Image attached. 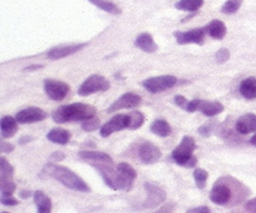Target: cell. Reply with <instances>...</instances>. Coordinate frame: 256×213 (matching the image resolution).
<instances>
[{
    "instance_id": "52a82bcc",
    "label": "cell",
    "mask_w": 256,
    "mask_h": 213,
    "mask_svg": "<svg viewBox=\"0 0 256 213\" xmlns=\"http://www.w3.org/2000/svg\"><path fill=\"white\" fill-rule=\"evenodd\" d=\"M141 84L150 93L158 94L174 88L178 84V78L172 76V75H161V76L148 78V79L144 80Z\"/></svg>"
},
{
    "instance_id": "7bdbcfd3",
    "label": "cell",
    "mask_w": 256,
    "mask_h": 213,
    "mask_svg": "<svg viewBox=\"0 0 256 213\" xmlns=\"http://www.w3.org/2000/svg\"><path fill=\"white\" fill-rule=\"evenodd\" d=\"M62 158H65V155H64V154H61V152H54V154H52L51 155V160L52 162H61V160H62Z\"/></svg>"
},
{
    "instance_id": "277c9868",
    "label": "cell",
    "mask_w": 256,
    "mask_h": 213,
    "mask_svg": "<svg viewBox=\"0 0 256 213\" xmlns=\"http://www.w3.org/2000/svg\"><path fill=\"white\" fill-rule=\"evenodd\" d=\"M196 148V140L190 136H184L180 141L179 146L175 148L172 152V162L179 166L184 168H193L198 162V158L193 155Z\"/></svg>"
},
{
    "instance_id": "ab89813d",
    "label": "cell",
    "mask_w": 256,
    "mask_h": 213,
    "mask_svg": "<svg viewBox=\"0 0 256 213\" xmlns=\"http://www.w3.org/2000/svg\"><path fill=\"white\" fill-rule=\"evenodd\" d=\"M186 213H212V210H210V208L207 207V206H199V207L190 208V210H188Z\"/></svg>"
},
{
    "instance_id": "f35d334b",
    "label": "cell",
    "mask_w": 256,
    "mask_h": 213,
    "mask_svg": "<svg viewBox=\"0 0 256 213\" xmlns=\"http://www.w3.org/2000/svg\"><path fill=\"white\" fill-rule=\"evenodd\" d=\"M2 204L6 206V207H14V206L18 204V200H16L13 196H9V197H2Z\"/></svg>"
},
{
    "instance_id": "3957f363",
    "label": "cell",
    "mask_w": 256,
    "mask_h": 213,
    "mask_svg": "<svg viewBox=\"0 0 256 213\" xmlns=\"http://www.w3.org/2000/svg\"><path fill=\"white\" fill-rule=\"evenodd\" d=\"M96 116V106L85 103H72L58 108L52 114V120L61 124V123L68 122H82V120L93 118Z\"/></svg>"
},
{
    "instance_id": "7a4b0ae2",
    "label": "cell",
    "mask_w": 256,
    "mask_h": 213,
    "mask_svg": "<svg viewBox=\"0 0 256 213\" xmlns=\"http://www.w3.org/2000/svg\"><path fill=\"white\" fill-rule=\"evenodd\" d=\"M44 175L52 178L54 180H58L66 188L72 189V190L82 192V193H89L90 186L85 183L84 179L79 176L76 172L70 170L66 166H61L58 164H47L42 170Z\"/></svg>"
},
{
    "instance_id": "7c38bea8",
    "label": "cell",
    "mask_w": 256,
    "mask_h": 213,
    "mask_svg": "<svg viewBox=\"0 0 256 213\" xmlns=\"http://www.w3.org/2000/svg\"><path fill=\"white\" fill-rule=\"evenodd\" d=\"M175 40L179 44H203L206 37V28H194L186 32H175Z\"/></svg>"
},
{
    "instance_id": "30bf717a",
    "label": "cell",
    "mask_w": 256,
    "mask_h": 213,
    "mask_svg": "<svg viewBox=\"0 0 256 213\" xmlns=\"http://www.w3.org/2000/svg\"><path fill=\"white\" fill-rule=\"evenodd\" d=\"M142 98L136 93H124L123 96H120V98L116 102H113V104L109 106V108L106 110L108 113L112 112H118V110H134L137 108L138 106H141Z\"/></svg>"
},
{
    "instance_id": "f6af8a7d",
    "label": "cell",
    "mask_w": 256,
    "mask_h": 213,
    "mask_svg": "<svg viewBox=\"0 0 256 213\" xmlns=\"http://www.w3.org/2000/svg\"><path fill=\"white\" fill-rule=\"evenodd\" d=\"M44 68L42 65H30V66H28V68H26L24 70L26 71H34V70H40V68Z\"/></svg>"
},
{
    "instance_id": "7dc6e473",
    "label": "cell",
    "mask_w": 256,
    "mask_h": 213,
    "mask_svg": "<svg viewBox=\"0 0 256 213\" xmlns=\"http://www.w3.org/2000/svg\"><path fill=\"white\" fill-rule=\"evenodd\" d=\"M250 144H251V145H252V146H255V148H256V134H254L252 137H251V140H250Z\"/></svg>"
},
{
    "instance_id": "f546056e",
    "label": "cell",
    "mask_w": 256,
    "mask_h": 213,
    "mask_svg": "<svg viewBox=\"0 0 256 213\" xmlns=\"http://www.w3.org/2000/svg\"><path fill=\"white\" fill-rule=\"evenodd\" d=\"M128 117H130V126L128 130H138L140 127L144 126V114L140 110H134V112L128 113Z\"/></svg>"
},
{
    "instance_id": "7402d4cb",
    "label": "cell",
    "mask_w": 256,
    "mask_h": 213,
    "mask_svg": "<svg viewBox=\"0 0 256 213\" xmlns=\"http://www.w3.org/2000/svg\"><path fill=\"white\" fill-rule=\"evenodd\" d=\"M137 47L140 50H142L144 52H148V54H152V52L158 51V44L154 41L152 36L148 34V33H142L136 38V42H134Z\"/></svg>"
},
{
    "instance_id": "cb8c5ba5",
    "label": "cell",
    "mask_w": 256,
    "mask_h": 213,
    "mask_svg": "<svg viewBox=\"0 0 256 213\" xmlns=\"http://www.w3.org/2000/svg\"><path fill=\"white\" fill-rule=\"evenodd\" d=\"M47 140L56 145H66L71 138V134L65 128H52L47 134Z\"/></svg>"
},
{
    "instance_id": "4dcf8cb0",
    "label": "cell",
    "mask_w": 256,
    "mask_h": 213,
    "mask_svg": "<svg viewBox=\"0 0 256 213\" xmlns=\"http://www.w3.org/2000/svg\"><path fill=\"white\" fill-rule=\"evenodd\" d=\"M193 176H194V180H196V186H198L199 189H204L206 186H207V180H208L207 170L202 169V168H196V169H194L193 172Z\"/></svg>"
},
{
    "instance_id": "ba28073f",
    "label": "cell",
    "mask_w": 256,
    "mask_h": 213,
    "mask_svg": "<svg viewBox=\"0 0 256 213\" xmlns=\"http://www.w3.org/2000/svg\"><path fill=\"white\" fill-rule=\"evenodd\" d=\"M144 189H146V194L148 197L144 202V208L148 210H154V208L158 207L166 200V192L160 186L155 183H144Z\"/></svg>"
},
{
    "instance_id": "5bb4252c",
    "label": "cell",
    "mask_w": 256,
    "mask_h": 213,
    "mask_svg": "<svg viewBox=\"0 0 256 213\" xmlns=\"http://www.w3.org/2000/svg\"><path fill=\"white\" fill-rule=\"evenodd\" d=\"M16 118L20 124H30V123L41 122V120H46L47 113L37 106H28L16 113Z\"/></svg>"
},
{
    "instance_id": "5b68a950",
    "label": "cell",
    "mask_w": 256,
    "mask_h": 213,
    "mask_svg": "<svg viewBox=\"0 0 256 213\" xmlns=\"http://www.w3.org/2000/svg\"><path fill=\"white\" fill-rule=\"evenodd\" d=\"M94 168L99 172L100 176L103 178L104 183L112 188L113 190H130L132 188L127 182L122 178L120 172L113 166H109L108 164H94Z\"/></svg>"
},
{
    "instance_id": "b9f144b4",
    "label": "cell",
    "mask_w": 256,
    "mask_h": 213,
    "mask_svg": "<svg viewBox=\"0 0 256 213\" xmlns=\"http://www.w3.org/2000/svg\"><path fill=\"white\" fill-rule=\"evenodd\" d=\"M14 151V146L12 144H8V142H2V152L4 154H9Z\"/></svg>"
},
{
    "instance_id": "bcb514c9",
    "label": "cell",
    "mask_w": 256,
    "mask_h": 213,
    "mask_svg": "<svg viewBox=\"0 0 256 213\" xmlns=\"http://www.w3.org/2000/svg\"><path fill=\"white\" fill-rule=\"evenodd\" d=\"M33 140V137L30 136H26V137H22V138L20 140V144H22V145H24V144H27V142H30Z\"/></svg>"
},
{
    "instance_id": "484cf974",
    "label": "cell",
    "mask_w": 256,
    "mask_h": 213,
    "mask_svg": "<svg viewBox=\"0 0 256 213\" xmlns=\"http://www.w3.org/2000/svg\"><path fill=\"white\" fill-rule=\"evenodd\" d=\"M117 170L120 172V174L122 175L123 179H124L130 186H134V182L136 180L137 178V172L131 165L127 164V162H120V164L117 165Z\"/></svg>"
},
{
    "instance_id": "ee69618b",
    "label": "cell",
    "mask_w": 256,
    "mask_h": 213,
    "mask_svg": "<svg viewBox=\"0 0 256 213\" xmlns=\"http://www.w3.org/2000/svg\"><path fill=\"white\" fill-rule=\"evenodd\" d=\"M30 190H20V197L22 198V200H27V198H30Z\"/></svg>"
},
{
    "instance_id": "ac0fdd59",
    "label": "cell",
    "mask_w": 256,
    "mask_h": 213,
    "mask_svg": "<svg viewBox=\"0 0 256 213\" xmlns=\"http://www.w3.org/2000/svg\"><path fill=\"white\" fill-rule=\"evenodd\" d=\"M18 124L20 122L16 120V117L12 116H4L0 120V131H2V137L3 138H10L18 132Z\"/></svg>"
},
{
    "instance_id": "44dd1931",
    "label": "cell",
    "mask_w": 256,
    "mask_h": 213,
    "mask_svg": "<svg viewBox=\"0 0 256 213\" xmlns=\"http://www.w3.org/2000/svg\"><path fill=\"white\" fill-rule=\"evenodd\" d=\"M238 92H240L241 96H244L248 100L256 98V78L250 76L244 79L240 82V86H238Z\"/></svg>"
},
{
    "instance_id": "d6a6232c",
    "label": "cell",
    "mask_w": 256,
    "mask_h": 213,
    "mask_svg": "<svg viewBox=\"0 0 256 213\" xmlns=\"http://www.w3.org/2000/svg\"><path fill=\"white\" fill-rule=\"evenodd\" d=\"M82 128L84 130L85 132H94L96 130L100 128V120H99V118H96V117L82 120Z\"/></svg>"
},
{
    "instance_id": "60d3db41",
    "label": "cell",
    "mask_w": 256,
    "mask_h": 213,
    "mask_svg": "<svg viewBox=\"0 0 256 213\" xmlns=\"http://www.w3.org/2000/svg\"><path fill=\"white\" fill-rule=\"evenodd\" d=\"M198 132L200 134H203V136L208 137L210 134V132H212V130H210V124H204V126L199 127Z\"/></svg>"
},
{
    "instance_id": "1f68e13d",
    "label": "cell",
    "mask_w": 256,
    "mask_h": 213,
    "mask_svg": "<svg viewBox=\"0 0 256 213\" xmlns=\"http://www.w3.org/2000/svg\"><path fill=\"white\" fill-rule=\"evenodd\" d=\"M241 4H242V0H227L221 8V12L224 14H234L240 9Z\"/></svg>"
},
{
    "instance_id": "9a60e30c",
    "label": "cell",
    "mask_w": 256,
    "mask_h": 213,
    "mask_svg": "<svg viewBox=\"0 0 256 213\" xmlns=\"http://www.w3.org/2000/svg\"><path fill=\"white\" fill-rule=\"evenodd\" d=\"M85 46H86L85 44H66V46L54 47V48H51L48 52H47V58L52 61L68 58V56L74 55V54H76V52L82 51Z\"/></svg>"
},
{
    "instance_id": "8992f818",
    "label": "cell",
    "mask_w": 256,
    "mask_h": 213,
    "mask_svg": "<svg viewBox=\"0 0 256 213\" xmlns=\"http://www.w3.org/2000/svg\"><path fill=\"white\" fill-rule=\"evenodd\" d=\"M109 88H110V82H109L106 76L94 74L92 75V76L88 78V79L80 85L78 94H79L80 96H92V94L96 93H104V92L109 90Z\"/></svg>"
},
{
    "instance_id": "e575fe53",
    "label": "cell",
    "mask_w": 256,
    "mask_h": 213,
    "mask_svg": "<svg viewBox=\"0 0 256 213\" xmlns=\"http://www.w3.org/2000/svg\"><path fill=\"white\" fill-rule=\"evenodd\" d=\"M231 213H256V198L244 203L242 207L232 210Z\"/></svg>"
},
{
    "instance_id": "d590c367",
    "label": "cell",
    "mask_w": 256,
    "mask_h": 213,
    "mask_svg": "<svg viewBox=\"0 0 256 213\" xmlns=\"http://www.w3.org/2000/svg\"><path fill=\"white\" fill-rule=\"evenodd\" d=\"M216 60L218 61L220 64H224L226 61L230 60V51L227 48H221L220 51L217 52V55H216Z\"/></svg>"
},
{
    "instance_id": "6da1fadb",
    "label": "cell",
    "mask_w": 256,
    "mask_h": 213,
    "mask_svg": "<svg viewBox=\"0 0 256 213\" xmlns=\"http://www.w3.org/2000/svg\"><path fill=\"white\" fill-rule=\"evenodd\" d=\"M250 194V189L236 178L221 176L213 186L210 200L217 206H237L242 203Z\"/></svg>"
},
{
    "instance_id": "8fae6325",
    "label": "cell",
    "mask_w": 256,
    "mask_h": 213,
    "mask_svg": "<svg viewBox=\"0 0 256 213\" xmlns=\"http://www.w3.org/2000/svg\"><path fill=\"white\" fill-rule=\"evenodd\" d=\"M128 126H130V117H128V114H116L112 120H109L108 122H106L100 127L99 134H100L102 137L106 138V137H109L114 132L128 128Z\"/></svg>"
},
{
    "instance_id": "603a6c76",
    "label": "cell",
    "mask_w": 256,
    "mask_h": 213,
    "mask_svg": "<svg viewBox=\"0 0 256 213\" xmlns=\"http://www.w3.org/2000/svg\"><path fill=\"white\" fill-rule=\"evenodd\" d=\"M224 104L216 100H202L200 102V106H199V110H200L204 116H207V117H214V116L224 112Z\"/></svg>"
},
{
    "instance_id": "4fadbf2b",
    "label": "cell",
    "mask_w": 256,
    "mask_h": 213,
    "mask_svg": "<svg viewBox=\"0 0 256 213\" xmlns=\"http://www.w3.org/2000/svg\"><path fill=\"white\" fill-rule=\"evenodd\" d=\"M138 158L144 164H155L161 158V151L152 142L144 141L138 148Z\"/></svg>"
},
{
    "instance_id": "c3c4849f",
    "label": "cell",
    "mask_w": 256,
    "mask_h": 213,
    "mask_svg": "<svg viewBox=\"0 0 256 213\" xmlns=\"http://www.w3.org/2000/svg\"><path fill=\"white\" fill-rule=\"evenodd\" d=\"M3 213H8V212H3Z\"/></svg>"
},
{
    "instance_id": "9c48e42d",
    "label": "cell",
    "mask_w": 256,
    "mask_h": 213,
    "mask_svg": "<svg viewBox=\"0 0 256 213\" xmlns=\"http://www.w3.org/2000/svg\"><path fill=\"white\" fill-rule=\"evenodd\" d=\"M44 88L47 96L54 102L64 100L70 92V86L66 82L58 79H46Z\"/></svg>"
},
{
    "instance_id": "74e56055",
    "label": "cell",
    "mask_w": 256,
    "mask_h": 213,
    "mask_svg": "<svg viewBox=\"0 0 256 213\" xmlns=\"http://www.w3.org/2000/svg\"><path fill=\"white\" fill-rule=\"evenodd\" d=\"M174 102L179 108H182V110H186V106H188L189 103V102L186 100V96H175Z\"/></svg>"
},
{
    "instance_id": "ffe728a7",
    "label": "cell",
    "mask_w": 256,
    "mask_h": 213,
    "mask_svg": "<svg viewBox=\"0 0 256 213\" xmlns=\"http://www.w3.org/2000/svg\"><path fill=\"white\" fill-rule=\"evenodd\" d=\"M33 200H34L36 207L38 213H51L52 212V200L42 190H37L33 193Z\"/></svg>"
},
{
    "instance_id": "4316f807",
    "label": "cell",
    "mask_w": 256,
    "mask_h": 213,
    "mask_svg": "<svg viewBox=\"0 0 256 213\" xmlns=\"http://www.w3.org/2000/svg\"><path fill=\"white\" fill-rule=\"evenodd\" d=\"M203 4H204V0H179L175 4V8L179 9V10L194 13V12H198L202 8Z\"/></svg>"
},
{
    "instance_id": "e0dca14e",
    "label": "cell",
    "mask_w": 256,
    "mask_h": 213,
    "mask_svg": "<svg viewBox=\"0 0 256 213\" xmlns=\"http://www.w3.org/2000/svg\"><path fill=\"white\" fill-rule=\"evenodd\" d=\"M236 131L241 134H248L256 132V114L246 113L241 116L236 122Z\"/></svg>"
},
{
    "instance_id": "f1b7e54d",
    "label": "cell",
    "mask_w": 256,
    "mask_h": 213,
    "mask_svg": "<svg viewBox=\"0 0 256 213\" xmlns=\"http://www.w3.org/2000/svg\"><path fill=\"white\" fill-rule=\"evenodd\" d=\"M89 2L90 3H93L94 6H98L99 9H102V10L106 12V13H110V14L120 13V9L118 8L114 3L109 2V0H89Z\"/></svg>"
},
{
    "instance_id": "2e32d148",
    "label": "cell",
    "mask_w": 256,
    "mask_h": 213,
    "mask_svg": "<svg viewBox=\"0 0 256 213\" xmlns=\"http://www.w3.org/2000/svg\"><path fill=\"white\" fill-rule=\"evenodd\" d=\"M79 158H82V162H98V164H112L113 158L112 156H109L108 154L102 152V151H94V150H85V151H80L79 152Z\"/></svg>"
},
{
    "instance_id": "d6986e66",
    "label": "cell",
    "mask_w": 256,
    "mask_h": 213,
    "mask_svg": "<svg viewBox=\"0 0 256 213\" xmlns=\"http://www.w3.org/2000/svg\"><path fill=\"white\" fill-rule=\"evenodd\" d=\"M206 32L214 40H224L227 34V27L222 20H213L206 27Z\"/></svg>"
},
{
    "instance_id": "836d02e7",
    "label": "cell",
    "mask_w": 256,
    "mask_h": 213,
    "mask_svg": "<svg viewBox=\"0 0 256 213\" xmlns=\"http://www.w3.org/2000/svg\"><path fill=\"white\" fill-rule=\"evenodd\" d=\"M0 172H2V176L6 178H12L14 174V168L12 166L10 162L4 156L0 158Z\"/></svg>"
},
{
    "instance_id": "83f0119b",
    "label": "cell",
    "mask_w": 256,
    "mask_h": 213,
    "mask_svg": "<svg viewBox=\"0 0 256 213\" xmlns=\"http://www.w3.org/2000/svg\"><path fill=\"white\" fill-rule=\"evenodd\" d=\"M0 188H2V197H9V196H13L16 186L12 180V178L0 176Z\"/></svg>"
},
{
    "instance_id": "d4e9b609",
    "label": "cell",
    "mask_w": 256,
    "mask_h": 213,
    "mask_svg": "<svg viewBox=\"0 0 256 213\" xmlns=\"http://www.w3.org/2000/svg\"><path fill=\"white\" fill-rule=\"evenodd\" d=\"M150 130L152 134H155L158 137H168L172 134V126L169 124L166 120H155L151 123Z\"/></svg>"
},
{
    "instance_id": "8d00e7d4",
    "label": "cell",
    "mask_w": 256,
    "mask_h": 213,
    "mask_svg": "<svg viewBox=\"0 0 256 213\" xmlns=\"http://www.w3.org/2000/svg\"><path fill=\"white\" fill-rule=\"evenodd\" d=\"M200 99H193V100H190L188 103V106H186V112L189 113H194L196 112V110H199V106H200Z\"/></svg>"
}]
</instances>
